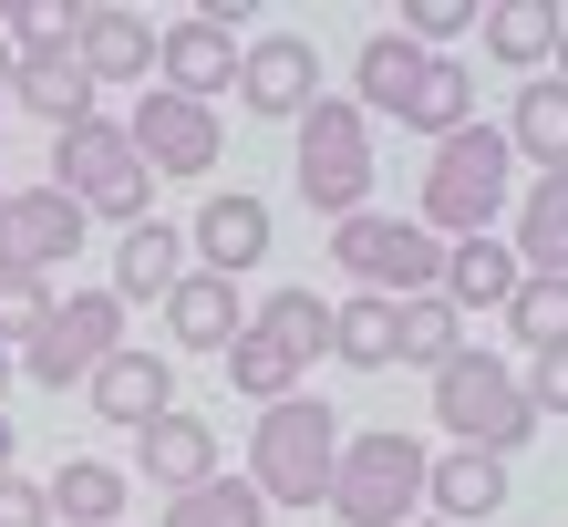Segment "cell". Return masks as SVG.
Wrapping results in <instances>:
<instances>
[{
    "mask_svg": "<svg viewBox=\"0 0 568 527\" xmlns=\"http://www.w3.org/2000/svg\"><path fill=\"white\" fill-rule=\"evenodd\" d=\"M248 332H270L300 373H311V362L331 352V301H321V290H270V301L248 311Z\"/></svg>",
    "mask_w": 568,
    "mask_h": 527,
    "instance_id": "28",
    "label": "cell"
},
{
    "mask_svg": "<svg viewBox=\"0 0 568 527\" xmlns=\"http://www.w3.org/2000/svg\"><path fill=\"white\" fill-rule=\"evenodd\" d=\"M124 145L145 155V176H207L227 155V124H217V104H186V93L145 83L135 114H124Z\"/></svg>",
    "mask_w": 568,
    "mask_h": 527,
    "instance_id": "9",
    "label": "cell"
},
{
    "mask_svg": "<svg viewBox=\"0 0 568 527\" xmlns=\"http://www.w3.org/2000/svg\"><path fill=\"white\" fill-rule=\"evenodd\" d=\"M517 383H527V404H538V414H568V342H558V352H538Z\"/></svg>",
    "mask_w": 568,
    "mask_h": 527,
    "instance_id": "36",
    "label": "cell"
},
{
    "mask_svg": "<svg viewBox=\"0 0 568 527\" xmlns=\"http://www.w3.org/2000/svg\"><path fill=\"white\" fill-rule=\"evenodd\" d=\"M311 104H321V42L311 31H258V42H239V114L300 124Z\"/></svg>",
    "mask_w": 568,
    "mask_h": 527,
    "instance_id": "10",
    "label": "cell"
},
{
    "mask_svg": "<svg viewBox=\"0 0 568 527\" xmlns=\"http://www.w3.org/2000/svg\"><path fill=\"white\" fill-rule=\"evenodd\" d=\"M517 280H527V270H517L507 239H455V249H445V280H434V301H445L455 321H476V311H507Z\"/></svg>",
    "mask_w": 568,
    "mask_h": 527,
    "instance_id": "17",
    "label": "cell"
},
{
    "mask_svg": "<svg viewBox=\"0 0 568 527\" xmlns=\"http://www.w3.org/2000/svg\"><path fill=\"white\" fill-rule=\"evenodd\" d=\"M424 507L445 517V527H476V517H496V507H507V466H496V455L445 445V455L424 466Z\"/></svg>",
    "mask_w": 568,
    "mask_h": 527,
    "instance_id": "20",
    "label": "cell"
},
{
    "mask_svg": "<svg viewBox=\"0 0 568 527\" xmlns=\"http://www.w3.org/2000/svg\"><path fill=\"white\" fill-rule=\"evenodd\" d=\"M507 332H517L527 352H558V342H568V280H517Z\"/></svg>",
    "mask_w": 568,
    "mask_h": 527,
    "instance_id": "32",
    "label": "cell"
},
{
    "mask_svg": "<svg viewBox=\"0 0 568 527\" xmlns=\"http://www.w3.org/2000/svg\"><path fill=\"white\" fill-rule=\"evenodd\" d=\"M83 207L73 196H52V186H11L0 196V270H21V280H52L62 259L83 249Z\"/></svg>",
    "mask_w": 568,
    "mask_h": 527,
    "instance_id": "11",
    "label": "cell"
},
{
    "mask_svg": "<svg viewBox=\"0 0 568 527\" xmlns=\"http://www.w3.org/2000/svg\"><path fill=\"white\" fill-rule=\"evenodd\" d=\"M507 145H517V166H538L558 176L568 166V83L538 73V83H517V114H507Z\"/></svg>",
    "mask_w": 568,
    "mask_h": 527,
    "instance_id": "25",
    "label": "cell"
},
{
    "mask_svg": "<svg viewBox=\"0 0 568 527\" xmlns=\"http://www.w3.org/2000/svg\"><path fill=\"white\" fill-rule=\"evenodd\" d=\"M455 352H465V321H455L445 301H434V290H424V301H404V362H424V373H445Z\"/></svg>",
    "mask_w": 568,
    "mask_h": 527,
    "instance_id": "33",
    "label": "cell"
},
{
    "mask_svg": "<svg viewBox=\"0 0 568 527\" xmlns=\"http://www.w3.org/2000/svg\"><path fill=\"white\" fill-rule=\"evenodd\" d=\"M548 62H558V83H568V21H558V52H548Z\"/></svg>",
    "mask_w": 568,
    "mask_h": 527,
    "instance_id": "39",
    "label": "cell"
},
{
    "mask_svg": "<svg viewBox=\"0 0 568 527\" xmlns=\"http://www.w3.org/2000/svg\"><path fill=\"white\" fill-rule=\"evenodd\" d=\"M331 455H342L331 404H311V393L270 404V414H258V435H248V486H258V507H321V497H331Z\"/></svg>",
    "mask_w": 568,
    "mask_h": 527,
    "instance_id": "4",
    "label": "cell"
},
{
    "mask_svg": "<svg viewBox=\"0 0 568 527\" xmlns=\"http://www.w3.org/2000/svg\"><path fill=\"white\" fill-rule=\"evenodd\" d=\"M114 352H124V301H114V290H73V301H52V321H42L11 362H21L42 393H73V383L104 373Z\"/></svg>",
    "mask_w": 568,
    "mask_h": 527,
    "instance_id": "8",
    "label": "cell"
},
{
    "mask_svg": "<svg viewBox=\"0 0 568 527\" xmlns=\"http://www.w3.org/2000/svg\"><path fill=\"white\" fill-rule=\"evenodd\" d=\"M11 73H21V62H11V42H0V93H11Z\"/></svg>",
    "mask_w": 568,
    "mask_h": 527,
    "instance_id": "40",
    "label": "cell"
},
{
    "mask_svg": "<svg viewBox=\"0 0 568 527\" xmlns=\"http://www.w3.org/2000/svg\"><path fill=\"white\" fill-rule=\"evenodd\" d=\"M476 11H486V0H404V42L414 52H445V42L476 31Z\"/></svg>",
    "mask_w": 568,
    "mask_h": 527,
    "instance_id": "35",
    "label": "cell"
},
{
    "mask_svg": "<svg viewBox=\"0 0 568 527\" xmlns=\"http://www.w3.org/2000/svg\"><path fill=\"white\" fill-rule=\"evenodd\" d=\"M11 93H21V104L52 124V135L93 114V83H83V62H73V52H52V62H21V73H11Z\"/></svg>",
    "mask_w": 568,
    "mask_h": 527,
    "instance_id": "29",
    "label": "cell"
},
{
    "mask_svg": "<svg viewBox=\"0 0 568 527\" xmlns=\"http://www.w3.org/2000/svg\"><path fill=\"white\" fill-rule=\"evenodd\" d=\"M414 73H424V52L404 42V31H373V42L352 52V93H342V104H352V114H404Z\"/></svg>",
    "mask_w": 568,
    "mask_h": 527,
    "instance_id": "26",
    "label": "cell"
},
{
    "mask_svg": "<svg viewBox=\"0 0 568 527\" xmlns=\"http://www.w3.org/2000/svg\"><path fill=\"white\" fill-rule=\"evenodd\" d=\"M165 527H270V507H258V486L248 476H207V486H186V497H165Z\"/></svg>",
    "mask_w": 568,
    "mask_h": 527,
    "instance_id": "30",
    "label": "cell"
},
{
    "mask_svg": "<svg viewBox=\"0 0 568 527\" xmlns=\"http://www.w3.org/2000/svg\"><path fill=\"white\" fill-rule=\"evenodd\" d=\"M404 124H414V135H434V145H445L455 124H476V73H465L455 52H424V73H414V93H404Z\"/></svg>",
    "mask_w": 568,
    "mask_h": 527,
    "instance_id": "27",
    "label": "cell"
},
{
    "mask_svg": "<svg viewBox=\"0 0 568 527\" xmlns=\"http://www.w3.org/2000/svg\"><path fill=\"white\" fill-rule=\"evenodd\" d=\"M0 393H11V352H0Z\"/></svg>",
    "mask_w": 568,
    "mask_h": 527,
    "instance_id": "41",
    "label": "cell"
},
{
    "mask_svg": "<svg viewBox=\"0 0 568 527\" xmlns=\"http://www.w3.org/2000/svg\"><path fill=\"white\" fill-rule=\"evenodd\" d=\"M558 0H486L476 31H486V62H507V73H548V52H558Z\"/></svg>",
    "mask_w": 568,
    "mask_h": 527,
    "instance_id": "22",
    "label": "cell"
},
{
    "mask_svg": "<svg viewBox=\"0 0 568 527\" xmlns=\"http://www.w3.org/2000/svg\"><path fill=\"white\" fill-rule=\"evenodd\" d=\"M331 259H342V280L373 290V301H424V290L445 280V239H424L414 217H383V207L331 227Z\"/></svg>",
    "mask_w": 568,
    "mask_h": 527,
    "instance_id": "7",
    "label": "cell"
},
{
    "mask_svg": "<svg viewBox=\"0 0 568 527\" xmlns=\"http://www.w3.org/2000/svg\"><path fill=\"white\" fill-rule=\"evenodd\" d=\"M124 497H135V476L104 466V455H62V476L42 486V507L62 527H124Z\"/></svg>",
    "mask_w": 568,
    "mask_h": 527,
    "instance_id": "23",
    "label": "cell"
},
{
    "mask_svg": "<svg viewBox=\"0 0 568 527\" xmlns=\"http://www.w3.org/2000/svg\"><path fill=\"white\" fill-rule=\"evenodd\" d=\"M83 404L104 414V424H124V435H145L155 414H176V362H165V352H135V342H124V352L104 362V373L83 383Z\"/></svg>",
    "mask_w": 568,
    "mask_h": 527,
    "instance_id": "15",
    "label": "cell"
},
{
    "mask_svg": "<svg viewBox=\"0 0 568 527\" xmlns=\"http://www.w3.org/2000/svg\"><path fill=\"white\" fill-rule=\"evenodd\" d=\"M331 352H342L352 373H393V362H404V301H373V290L331 301Z\"/></svg>",
    "mask_w": 568,
    "mask_h": 527,
    "instance_id": "24",
    "label": "cell"
},
{
    "mask_svg": "<svg viewBox=\"0 0 568 527\" xmlns=\"http://www.w3.org/2000/svg\"><path fill=\"white\" fill-rule=\"evenodd\" d=\"M52 196H73L83 217L135 227L155 207V176H145V155L124 145L114 114H83V124H62V135H52Z\"/></svg>",
    "mask_w": 568,
    "mask_h": 527,
    "instance_id": "5",
    "label": "cell"
},
{
    "mask_svg": "<svg viewBox=\"0 0 568 527\" xmlns=\"http://www.w3.org/2000/svg\"><path fill=\"white\" fill-rule=\"evenodd\" d=\"M290 135H300V155H290V176H300V196H311V207H321L331 227L373 207V176H383V166H373V114H352L342 93H321V104L300 114Z\"/></svg>",
    "mask_w": 568,
    "mask_h": 527,
    "instance_id": "6",
    "label": "cell"
},
{
    "mask_svg": "<svg viewBox=\"0 0 568 527\" xmlns=\"http://www.w3.org/2000/svg\"><path fill=\"white\" fill-rule=\"evenodd\" d=\"M11 455H21V435H11V414H0V476H11Z\"/></svg>",
    "mask_w": 568,
    "mask_h": 527,
    "instance_id": "38",
    "label": "cell"
},
{
    "mask_svg": "<svg viewBox=\"0 0 568 527\" xmlns=\"http://www.w3.org/2000/svg\"><path fill=\"white\" fill-rule=\"evenodd\" d=\"M186 270H196V259H186V227L135 217V227H124V249H114V301H124V311H135V301H165Z\"/></svg>",
    "mask_w": 568,
    "mask_h": 527,
    "instance_id": "19",
    "label": "cell"
},
{
    "mask_svg": "<svg viewBox=\"0 0 568 527\" xmlns=\"http://www.w3.org/2000/svg\"><path fill=\"white\" fill-rule=\"evenodd\" d=\"M217 362H227V383H239V393H248L258 414H270V404H290V393H300V362H290V352L270 342V332H239V342H227Z\"/></svg>",
    "mask_w": 568,
    "mask_h": 527,
    "instance_id": "31",
    "label": "cell"
},
{
    "mask_svg": "<svg viewBox=\"0 0 568 527\" xmlns=\"http://www.w3.org/2000/svg\"><path fill=\"white\" fill-rule=\"evenodd\" d=\"M165 332H176V352H227L248 332V311H239V280H207V270H186L176 290H165Z\"/></svg>",
    "mask_w": 568,
    "mask_h": 527,
    "instance_id": "18",
    "label": "cell"
},
{
    "mask_svg": "<svg viewBox=\"0 0 568 527\" xmlns=\"http://www.w3.org/2000/svg\"><path fill=\"white\" fill-rule=\"evenodd\" d=\"M434 424H445L465 455H496V466H507V455L538 435V404H527V383H517L496 352L465 342L445 373H434Z\"/></svg>",
    "mask_w": 568,
    "mask_h": 527,
    "instance_id": "2",
    "label": "cell"
},
{
    "mask_svg": "<svg viewBox=\"0 0 568 527\" xmlns=\"http://www.w3.org/2000/svg\"><path fill=\"white\" fill-rule=\"evenodd\" d=\"M52 321V280H21V270H0V352H21L31 332Z\"/></svg>",
    "mask_w": 568,
    "mask_h": 527,
    "instance_id": "34",
    "label": "cell"
},
{
    "mask_svg": "<svg viewBox=\"0 0 568 527\" xmlns=\"http://www.w3.org/2000/svg\"><path fill=\"white\" fill-rule=\"evenodd\" d=\"M0 527H52V507H42V486H31L21 466L0 476Z\"/></svg>",
    "mask_w": 568,
    "mask_h": 527,
    "instance_id": "37",
    "label": "cell"
},
{
    "mask_svg": "<svg viewBox=\"0 0 568 527\" xmlns=\"http://www.w3.org/2000/svg\"><path fill=\"white\" fill-rule=\"evenodd\" d=\"M73 62L83 83H155V21L124 11V0H83V31H73Z\"/></svg>",
    "mask_w": 568,
    "mask_h": 527,
    "instance_id": "14",
    "label": "cell"
},
{
    "mask_svg": "<svg viewBox=\"0 0 568 527\" xmlns=\"http://www.w3.org/2000/svg\"><path fill=\"white\" fill-rule=\"evenodd\" d=\"M404 527H445V517H404Z\"/></svg>",
    "mask_w": 568,
    "mask_h": 527,
    "instance_id": "42",
    "label": "cell"
},
{
    "mask_svg": "<svg viewBox=\"0 0 568 527\" xmlns=\"http://www.w3.org/2000/svg\"><path fill=\"white\" fill-rule=\"evenodd\" d=\"M135 476L155 486V497H186V486H207L217 476V424L207 414H155L145 435H135Z\"/></svg>",
    "mask_w": 568,
    "mask_h": 527,
    "instance_id": "16",
    "label": "cell"
},
{
    "mask_svg": "<svg viewBox=\"0 0 568 527\" xmlns=\"http://www.w3.org/2000/svg\"><path fill=\"white\" fill-rule=\"evenodd\" d=\"M424 466L434 455L404 435V424H373V435H342V455H331V517L342 527H404L424 507Z\"/></svg>",
    "mask_w": 568,
    "mask_h": 527,
    "instance_id": "3",
    "label": "cell"
},
{
    "mask_svg": "<svg viewBox=\"0 0 568 527\" xmlns=\"http://www.w3.org/2000/svg\"><path fill=\"white\" fill-rule=\"evenodd\" d=\"M517 270L527 280H568V166L558 176H527V196H517Z\"/></svg>",
    "mask_w": 568,
    "mask_h": 527,
    "instance_id": "21",
    "label": "cell"
},
{
    "mask_svg": "<svg viewBox=\"0 0 568 527\" xmlns=\"http://www.w3.org/2000/svg\"><path fill=\"white\" fill-rule=\"evenodd\" d=\"M155 83L186 93V104H217V93H239V31H217L207 11L165 21L155 31Z\"/></svg>",
    "mask_w": 568,
    "mask_h": 527,
    "instance_id": "13",
    "label": "cell"
},
{
    "mask_svg": "<svg viewBox=\"0 0 568 527\" xmlns=\"http://www.w3.org/2000/svg\"><path fill=\"white\" fill-rule=\"evenodd\" d=\"M270 239H280V217H270V196H248V186H217L207 207L186 217V259H196L207 280L258 270V259H270Z\"/></svg>",
    "mask_w": 568,
    "mask_h": 527,
    "instance_id": "12",
    "label": "cell"
},
{
    "mask_svg": "<svg viewBox=\"0 0 568 527\" xmlns=\"http://www.w3.org/2000/svg\"><path fill=\"white\" fill-rule=\"evenodd\" d=\"M507 196H517V145H507V124H455L445 145H434V166H424V239H496V217H507Z\"/></svg>",
    "mask_w": 568,
    "mask_h": 527,
    "instance_id": "1",
    "label": "cell"
}]
</instances>
